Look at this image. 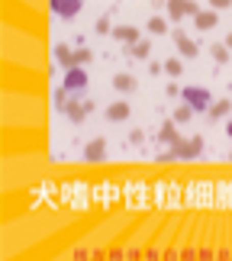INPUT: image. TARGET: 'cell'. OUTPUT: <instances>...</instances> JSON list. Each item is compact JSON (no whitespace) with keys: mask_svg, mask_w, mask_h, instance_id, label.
I'll return each instance as SVG.
<instances>
[{"mask_svg":"<svg viewBox=\"0 0 232 261\" xmlns=\"http://www.w3.org/2000/svg\"><path fill=\"white\" fill-rule=\"evenodd\" d=\"M62 206H65V210H74V213L94 206L87 180H65V184H62Z\"/></svg>","mask_w":232,"mask_h":261,"instance_id":"obj_1","label":"cell"},{"mask_svg":"<svg viewBox=\"0 0 232 261\" xmlns=\"http://www.w3.org/2000/svg\"><path fill=\"white\" fill-rule=\"evenodd\" d=\"M152 197H155L158 210H181V203H184V187H181V180H155Z\"/></svg>","mask_w":232,"mask_h":261,"instance_id":"obj_2","label":"cell"},{"mask_svg":"<svg viewBox=\"0 0 232 261\" xmlns=\"http://www.w3.org/2000/svg\"><path fill=\"white\" fill-rule=\"evenodd\" d=\"M123 203L129 210H148V206H155L152 184H148V180H129V184H123Z\"/></svg>","mask_w":232,"mask_h":261,"instance_id":"obj_3","label":"cell"},{"mask_svg":"<svg viewBox=\"0 0 232 261\" xmlns=\"http://www.w3.org/2000/svg\"><path fill=\"white\" fill-rule=\"evenodd\" d=\"M213 200H216V184H210V180H187V187H184V206L207 210V206H213Z\"/></svg>","mask_w":232,"mask_h":261,"instance_id":"obj_4","label":"cell"},{"mask_svg":"<svg viewBox=\"0 0 232 261\" xmlns=\"http://www.w3.org/2000/svg\"><path fill=\"white\" fill-rule=\"evenodd\" d=\"M200 152H203V139H200V136H194V139H187V142H181V139H177V142L174 145H171L168 148V152H161L158 155V162H177V158H181V162H190V158H197Z\"/></svg>","mask_w":232,"mask_h":261,"instance_id":"obj_5","label":"cell"},{"mask_svg":"<svg viewBox=\"0 0 232 261\" xmlns=\"http://www.w3.org/2000/svg\"><path fill=\"white\" fill-rule=\"evenodd\" d=\"M90 200H94L97 206L110 210V206H116L119 200H123V187L113 184V180H104V184H90Z\"/></svg>","mask_w":232,"mask_h":261,"instance_id":"obj_6","label":"cell"},{"mask_svg":"<svg viewBox=\"0 0 232 261\" xmlns=\"http://www.w3.org/2000/svg\"><path fill=\"white\" fill-rule=\"evenodd\" d=\"M181 97H184V103L194 110V113H207V107H213V97H210V90H203V87H181Z\"/></svg>","mask_w":232,"mask_h":261,"instance_id":"obj_7","label":"cell"},{"mask_svg":"<svg viewBox=\"0 0 232 261\" xmlns=\"http://www.w3.org/2000/svg\"><path fill=\"white\" fill-rule=\"evenodd\" d=\"M52 13L55 16H62V19H71V16H78L81 10H84V4H81V0H52Z\"/></svg>","mask_w":232,"mask_h":261,"instance_id":"obj_8","label":"cell"},{"mask_svg":"<svg viewBox=\"0 0 232 261\" xmlns=\"http://www.w3.org/2000/svg\"><path fill=\"white\" fill-rule=\"evenodd\" d=\"M104 158H107V142H104V139H90V142L84 145V162L100 165Z\"/></svg>","mask_w":232,"mask_h":261,"instance_id":"obj_9","label":"cell"},{"mask_svg":"<svg viewBox=\"0 0 232 261\" xmlns=\"http://www.w3.org/2000/svg\"><path fill=\"white\" fill-rule=\"evenodd\" d=\"M197 13H200V7H197V4H190V0H171V4H168V16H171V19L197 16Z\"/></svg>","mask_w":232,"mask_h":261,"instance_id":"obj_10","label":"cell"},{"mask_svg":"<svg viewBox=\"0 0 232 261\" xmlns=\"http://www.w3.org/2000/svg\"><path fill=\"white\" fill-rule=\"evenodd\" d=\"M68 94L71 90H84L87 87V74H84V68H68L65 71V84H62Z\"/></svg>","mask_w":232,"mask_h":261,"instance_id":"obj_11","label":"cell"},{"mask_svg":"<svg viewBox=\"0 0 232 261\" xmlns=\"http://www.w3.org/2000/svg\"><path fill=\"white\" fill-rule=\"evenodd\" d=\"M213 206L232 210V180H216V200H213Z\"/></svg>","mask_w":232,"mask_h":261,"instance_id":"obj_12","label":"cell"},{"mask_svg":"<svg viewBox=\"0 0 232 261\" xmlns=\"http://www.w3.org/2000/svg\"><path fill=\"white\" fill-rule=\"evenodd\" d=\"M65 116L68 119H71V123H84V119H87V110H84V100H78V97H71V100H68V107H65Z\"/></svg>","mask_w":232,"mask_h":261,"instance_id":"obj_13","label":"cell"},{"mask_svg":"<svg viewBox=\"0 0 232 261\" xmlns=\"http://www.w3.org/2000/svg\"><path fill=\"white\" fill-rule=\"evenodd\" d=\"M113 87L119 90V94H133V90L139 87V81H136L133 71H119V74L113 77Z\"/></svg>","mask_w":232,"mask_h":261,"instance_id":"obj_14","label":"cell"},{"mask_svg":"<svg viewBox=\"0 0 232 261\" xmlns=\"http://www.w3.org/2000/svg\"><path fill=\"white\" fill-rule=\"evenodd\" d=\"M174 126H177L174 119H165V123L158 126L155 139H158V142H165V145H174V142H177V129H174Z\"/></svg>","mask_w":232,"mask_h":261,"instance_id":"obj_15","label":"cell"},{"mask_svg":"<svg viewBox=\"0 0 232 261\" xmlns=\"http://www.w3.org/2000/svg\"><path fill=\"white\" fill-rule=\"evenodd\" d=\"M113 39L126 42L129 48H133L136 42H142V39H139V29H136V26H129V23H126V26H116V29H113Z\"/></svg>","mask_w":232,"mask_h":261,"instance_id":"obj_16","label":"cell"},{"mask_svg":"<svg viewBox=\"0 0 232 261\" xmlns=\"http://www.w3.org/2000/svg\"><path fill=\"white\" fill-rule=\"evenodd\" d=\"M104 116L110 119V123H123V119H129V103H126V100H116V103L107 107Z\"/></svg>","mask_w":232,"mask_h":261,"instance_id":"obj_17","label":"cell"},{"mask_svg":"<svg viewBox=\"0 0 232 261\" xmlns=\"http://www.w3.org/2000/svg\"><path fill=\"white\" fill-rule=\"evenodd\" d=\"M174 45L181 48V55H184V58H197V42H194V39H187L181 29H174Z\"/></svg>","mask_w":232,"mask_h":261,"instance_id":"obj_18","label":"cell"},{"mask_svg":"<svg viewBox=\"0 0 232 261\" xmlns=\"http://www.w3.org/2000/svg\"><path fill=\"white\" fill-rule=\"evenodd\" d=\"M194 23H197V29H213L216 23H219V16H216V10H200V13L194 16Z\"/></svg>","mask_w":232,"mask_h":261,"instance_id":"obj_19","label":"cell"},{"mask_svg":"<svg viewBox=\"0 0 232 261\" xmlns=\"http://www.w3.org/2000/svg\"><path fill=\"white\" fill-rule=\"evenodd\" d=\"M55 62L62 65V68H74V52H71L68 45L58 42V45H55Z\"/></svg>","mask_w":232,"mask_h":261,"instance_id":"obj_20","label":"cell"},{"mask_svg":"<svg viewBox=\"0 0 232 261\" xmlns=\"http://www.w3.org/2000/svg\"><path fill=\"white\" fill-rule=\"evenodd\" d=\"M210 55L216 58V65H226L229 58H232V55H229V48H226L223 42H213V45H210Z\"/></svg>","mask_w":232,"mask_h":261,"instance_id":"obj_21","label":"cell"},{"mask_svg":"<svg viewBox=\"0 0 232 261\" xmlns=\"http://www.w3.org/2000/svg\"><path fill=\"white\" fill-rule=\"evenodd\" d=\"M232 110L229 100H213V107H210V119H219V116H226Z\"/></svg>","mask_w":232,"mask_h":261,"instance_id":"obj_22","label":"cell"},{"mask_svg":"<svg viewBox=\"0 0 232 261\" xmlns=\"http://www.w3.org/2000/svg\"><path fill=\"white\" fill-rule=\"evenodd\" d=\"M52 107L58 110V113H65V107H68V90L65 87H58L55 94H52Z\"/></svg>","mask_w":232,"mask_h":261,"instance_id":"obj_23","label":"cell"},{"mask_svg":"<svg viewBox=\"0 0 232 261\" xmlns=\"http://www.w3.org/2000/svg\"><path fill=\"white\" fill-rule=\"evenodd\" d=\"M165 71H168L171 77H181V71H184V65H181V58H168V62H165Z\"/></svg>","mask_w":232,"mask_h":261,"instance_id":"obj_24","label":"cell"},{"mask_svg":"<svg viewBox=\"0 0 232 261\" xmlns=\"http://www.w3.org/2000/svg\"><path fill=\"white\" fill-rule=\"evenodd\" d=\"M148 52H152V45H148V42H136L133 48H129V55H133V58H148Z\"/></svg>","mask_w":232,"mask_h":261,"instance_id":"obj_25","label":"cell"},{"mask_svg":"<svg viewBox=\"0 0 232 261\" xmlns=\"http://www.w3.org/2000/svg\"><path fill=\"white\" fill-rule=\"evenodd\" d=\"M148 29H152L155 36H161V33H168V23L161 16H152V19H148Z\"/></svg>","mask_w":232,"mask_h":261,"instance_id":"obj_26","label":"cell"},{"mask_svg":"<svg viewBox=\"0 0 232 261\" xmlns=\"http://www.w3.org/2000/svg\"><path fill=\"white\" fill-rule=\"evenodd\" d=\"M90 58H94V52H90V48H78V52H74V68H81V65H87Z\"/></svg>","mask_w":232,"mask_h":261,"instance_id":"obj_27","label":"cell"},{"mask_svg":"<svg viewBox=\"0 0 232 261\" xmlns=\"http://www.w3.org/2000/svg\"><path fill=\"white\" fill-rule=\"evenodd\" d=\"M190 116H194V110H190V107H177L174 110V123H190Z\"/></svg>","mask_w":232,"mask_h":261,"instance_id":"obj_28","label":"cell"},{"mask_svg":"<svg viewBox=\"0 0 232 261\" xmlns=\"http://www.w3.org/2000/svg\"><path fill=\"white\" fill-rule=\"evenodd\" d=\"M94 29H97V33H100V36H107V33H113V26H110V16L104 13V16H100V19H97V23H94Z\"/></svg>","mask_w":232,"mask_h":261,"instance_id":"obj_29","label":"cell"},{"mask_svg":"<svg viewBox=\"0 0 232 261\" xmlns=\"http://www.w3.org/2000/svg\"><path fill=\"white\" fill-rule=\"evenodd\" d=\"M145 142V129H133L129 133V145H142Z\"/></svg>","mask_w":232,"mask_h":261,"instance_id":"obj_30","label":"cell"},{"mask_svg":"<svg viewBox=\"0 0 232 261\" xmlns=\"http://www.w3.org/2000/svg\"><path fill=\"white\" fill-rule=\"evenodd\" d=\"M165 94H168V97H177V94H181V87H177V84H174V81H171V84H168V87H165Z\"/></svg>","mask_w":232,"mask_h":261,"instance_id":"obj_31","label":"cell"},{"mask_svg":"<svg viewBox=\"0 0 232 261\" xmlns=\"http://www.w3.org/2000/svg\"><path fill=\"white\" fill-rule=\"evenodd\" d=\"M210 4H213V10H226V7H229V0H210Z\"/></svg>","mask_w":232,"mask_h":261,"instance_id":"obj_32","label":"cell"},{"mask_svg":"<svg viewBox=\"0 0 232 261\" xmlns=\"http://www.w3.org/2000/svg\"><path fill=\"white\" fill-rule=\"evenodd\" d=\"M148 71H152V74H161V71H165V65H158V62H152V65H148Z\"/></svg>","mask_w":232,"mask_h":261,"instance_id":"obj_33","label":"cell"},{"mask_svg":"<svg viewBox=\"0 0 232 261\" xmlns=\"http://www.w3.org/2000/svg\"><path fill=\"white\" fill-rule=\"evenodd\" d=\"M223 45H226V48H232V33L226 36V42H223Z\"/></svg>","mask_w":232,"mask_h":261,"instance_id":"obj_34","label":"cell"},{"mask_svg":"<svg viewBox=\"0 0 232 261\" xmlns=\"http://www.w3.org/2000/svg\"><path fill=\"white\" fill-rule=\"evenodd\" d=\"M226 133H229V139H232V123H229V126H226Z\"/></svg>","mask_w":232,"mask_h":261,"instance_id":"obj_35","label":"cell"},{"mask_svg":"<svg viewBox=\"0 0 232 261\" xmlns=\"http://www.w3.org/2000/svg\"><path fill=\"white\" fill-rule=\"evenodd\" d=\"M229 162H232V152H229Z\"/></svg>","mask_w":232,"mask_h":261,"instance_id":"obj_36","label":"cell"}]
</instances>
